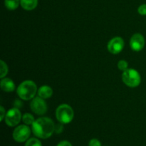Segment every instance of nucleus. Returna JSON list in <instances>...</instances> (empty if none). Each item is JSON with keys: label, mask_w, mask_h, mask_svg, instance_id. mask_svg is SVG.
<instances>
[{"label": "nucleus", "mask_w": 146, "mask_h": 146, "mask_svg": "<svg viewBox=\"0 0 146 146\" xmlns=\"http://www.w3.org/2000/svg\"><path fill=\"white\" fill-rule=\"evenodd\" d=\"M55 124L51 118L41 117L35 120L31 125V131L36 137L41 139H47L54 133Z\"/></svg>", "instance_id": "1"}, {"label": "nucleus", "mask_w": 146, "mask_h": 146, "mask_svg": "<svg viewBox=\"0 0 146 146\" xmlns=\"http://www.w3.org/2000/svg\"><path fill=\"white\" fill-rule=\"evenodd\" d=\"M38 91L35 83L30 80H27L19 85L17 93L19 97L24 101L32 100Z\"/></svg>", "instance_id": "2"}, {"label": "nucleus", "mask_w": 146, "mask_h": 146, "mask_svg": "<svg viewBox=\"0 0 146 146\" xmlns=\"http://www.w3.org/2000/svg\"><path fill=\"white\" fill-rule=\"evenodd\" d=\"M56 118L61 123H70L74 118V111L68 104H61L56 110Z\"/></svg>", "instance_id": "3"}, {"label": "nucleus", "mask_w": 146, "mask_h": 146, "mask_svg": "<svg viewBox=\"0 0 146 146\" xmlns=\"http://www.w3.org/2000/svg\"><path fill=\"white\" fill-rule=\"evenodd\" d=\"M122 80L127 86L135 88L141 84V76L137 70L134 68H128L123 73Z\"/></svg>", "instance_id": "4"}, {"label": "nucleus", "mask_w": 146, "mask_h": 146, "mask_svg": "<svg viewBox=\"0 0 146 146\" xmlns=\"http://www.w3.org/2000/svg\"><path fill=\"white\" fill-rule=\"evenodd\" d=\"M30 135H31V129L29 125L24 124L16 127L13 131L12 136L16 142L24 143L28 141Z\"/></svg>", "instance_id": "5"}, {"label": "nucleus", "mask_w": 146, "mask_h": 146, "mask_svg": "<svg viewBox=\"0 0 146 146\" xmlns=\"http://www.w3.org/2000/svg\"><path fill=\"white\" fill-rule=\"evenodd\" d=\"M21 120H22V115L19 109L14 107L7 111L4 118L5 123L9 127L17 126L20 123Z\"/></svg>", "instance_id": "6"}, {"label": "nucleus", "mask_w": 146, "mask_h": 146, "mask_svg": "<svg viewBox=\"0 0 146 146\" xmlns=\"http://www.w3.org/2000/svg\"><path fill=\"white\" fill-rule=\"evenodd\" d=\"M31 109L34 113L38 115H42L47 111V104L44 99L40 98L39 96L34 97L30 104Z\"/></svg>", "instance_id": "7"}, {"label": "nucleus", "mask_w": 146, "mask_h": 146, "mask_svg": "<svg viewBox=\"0 0 146 146\" xmlns=\"http://www.w3.org/2000/svg\"><path fill=\"white\" fill-rule=\"evenodd\" d=\"M124 41L121 37L115 36L111 38L108 43L107 48L113 54H118L123 51L124 48Z\"/></svg>", "instance_id": "8"}, {"label": "nucleus", "mask_w": 146, "mask_h": 146, "mask_svg": "<svg viewBox=\"0 0 146 146\" xmlns=\"http://www.w3.org/2000/svg\"><path fill=\"white\" fill-rule=\"evenodd\" d=\"M145 41L143 36L139 33L133 34L130 39V46L134 51H141L145 46Z\"/></svg>", "instance_id": "9"}, {"label": "nucleus", "mask_w": 146, "mask_h": 146, "mask_svg": "<svg viewBox=\"0 0 146 146\" xmlns=\"http://www.w3.org/2000/svg\"><path fill=\"white\" fill-rule=\"evenodd\" d=\"M1 88L4 92L10 93L12 92L15 90L16 86L14 81L9 78H1V83H0Z\"/></svg>", "instance_id": "10"}, {"label": "nucleus", "mask_w": 146, "mask_h": 146, "mask_svg": "<svg viewBox=\"0 0 146 146\" xmlns=\"http://www.w3.org/2000/svg\"><path fill=\"white\" fill-rule=\"evenodd\" d=\"M37 94L40 98L43 99H47L52 96L53 90L48 86H42L38 89Z\"/></svg>", "instance_id": "11"}, {"label": "nucleus", "mask_w": 146, "mask_h": 146, "mask_svg": "<svg viewBox=\"0 0 146 146\" xmlns=\"http://www.w3.org/2000/svg\"><path fill=\"white\" fill-rule=\"evenodd\" d=\"M20 4L24 9L31 11L37 7L38 0H20Z\"/></svg>", "instance_id": "12"}, {"label": "nucleus", "mask_w": 146, "mask_h": 146, "mask_svg": "<svg viewBox=\"0 0 146 146\" xmlns=\"http://www.w3.org/2000/svg\"><path fill=\"white\" fill-rule=\"evenodd\" d=\"M20 4V0H4V5L9 10H15Z\"/></svg>", "instance_id": "13"}, {"label": "nucleus", "mask_w": 146, "mask_h": 146, "mask_svg": "<svg viewBox=\"0 0 146 146\" xmlns=\"http://www.w3.org/2000/svg\"><path fill=\"white\" fill-rule=\"evenodd\" d=\"M22 121L24 122V124L27 125H32L34 122L35 121L34 117L33 116L32 114L29 113H26L22 115Z\"/></svg>", "instance_id": "14"}, {"label": "nucleus", "mask_w": 146, "mask_h": 146, "mask_svg": "<svg viewBox=\"0 0 146 146\" xmlns=\"http://www.w3.org/2000/svg\"><path fill=\"white\" fill-rule=\"evenodd\" d=\"M0 64H1V68H0V78H3L6 76L7 74H8V66H7V64L4 62L3 60L0 61Z\"/></svg>", "instance_id": "15"}, {"label": "nucleus", "mask_w": 146, "mask_h": 146, "mask_svg": "<svg viewBox=\"0 0 146 146\" xmlns=\"http://www.w3.org/2000/svg\"><path fill=\"white\" fill-rule=\"evenodd\" d=\"M25 146H42L41 141L37 138H30L26 142Z\"/></svg>", "instance_id": "16"}, {"label": "nucleus", "mask_w": 146, "mask_h": 146, "mask_svg": "<svg viewBox=\"0 0 146 146\" xmlns=\"http://www.w3.org/2000/svg\"><path fill=\"white\" fill-rule=\"evenodd\" d=\"M128 64L126 61L125 60H120L118 63V68L121 71H125V70L128 69Z\"/></svg>", "instance_id": "17"}, {"label": "nucleus", "mask_w": 146, "mask_h": 146, "mask_svg": "<svg viewBox=\"0 0 146 146\" xmlns=\"http://www.w3.org/2000/svg\"><path fill=\"white\" fill-rule=\"evenodd\" d=\"M64 124L61 123H58V124L55 125V128H54V133L57 134H60L64 131Z\"/></svg>", "instance_id": "18"}, {"label": "nucleus", "mask_w": 146, "mask_h": 146, "mask_svg": "<svg viewBox=\"0 0 146 146\" xmlns=\"http://www.w3.org/2000/svg\"><path fill=\"white\" fill-rule=\"evenodd\" d=\"M138 14H141V15H143V16L146 15V4H142V5H141L139 7H138Z\"/></svg>", "instance_id": "19"}, {"label": "nucleus", "mask_w": 146, "mask_h": 146, "mask_svg": "<svg viewBox=\"0 0 146 146\" xmlns=\"http://www.w3.org/2000/svg\"><path fill=\"white\" fill-rule=\"evenodd\" d=\"M88 146H101V143L96 138H93L88 143Z\"/></svg>", "instance_id": "20"}, {"label": "nucleus", "mask_w": 146, "mask_h": 146, "mask_svg": "<svg viewBox=\"0 0 146 146\" xmlns=\"http://www.w3.org/2000/svg\"><path fill=\"white\" fill-rule=\"evenodd\" d=\"M23 106L22 101H20V100H15L14 103V108H17L19 109L20 108H21V106Z\"/></svg>", "instance_id": "21"}, {"label": "nucleus", "mask_w": 146, "mask_h": 146, "mask_svg": "<svg viewBox=\"0 0 146 146\" xmlns=\"http://www.w3.org/2000/svg\"><path fill=\"white\" fill-rule=\"evenodd\" d=\"M56 146H72L71 143L68 141H62L58 143Z\"/></svg>", "instance_id": "22"}, {"label": "nucleus", "mask_w": 146, "mask_h": 146, "mask_svg": "<svg viewBox=\"0 0 146 146\" xmlns=\"http://www.w3.org/2000/svg\"><path fill=\"white\" fill-rule=\"evenodd\" d=\"M0 109H1V118H0V120H1V121H2L5 118V116H6V111L5 110H4V107L3 106H1L0 107Z\"/></svg>", "instance_id": "23"}]
</instances>
